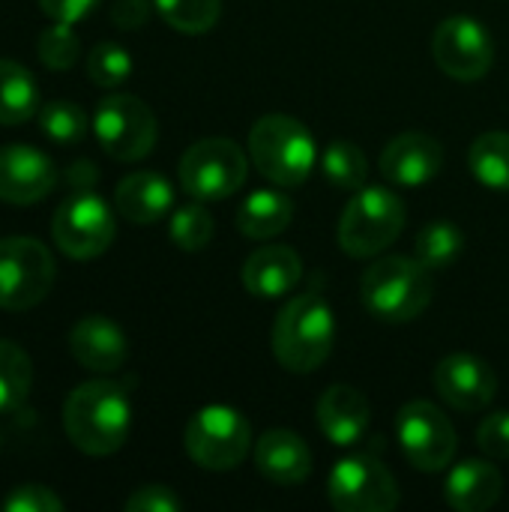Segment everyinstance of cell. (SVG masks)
Masks as SVG:
<instances>
[{"label": "cell", "mask_w": 509, "mask_h": 512, "mask_svg": "<svg viewBox=\"0 0 509 512\" xmlns=\"http://www.w3.org/2000/svg\"><path fill=\"white\" fill-rule=\"evenodd\" d=\"M63 429L84 456L117 453L132 429V402L117 381L78 384L63 405Z\"/></svg>", "instance_id": "cell-1"}, {"label": "cell", "mask_w": 509, "mask_h": 512, "mask_svg": "<svg viewBox=\"0 0 509 512\" xmlns=\"http://www.w3.org/2000/svg\"><path fill=\"white\" fill-rule=\"evenodd\" d=\"M336 345V318L318 291L291 297L273 324V354L282 369L309 375L324 366Z\"/></svg>", "instance_id": "cell-2"}, {"label": "cell", "mask_w": 509, "mask_h": 512, "mask_svg": "<svg viewBox=\"0 0 509 512\" xmlns=\"http://www.w3.org/2000/svg\"><path fill=\"white\" fill-rule=\"evenodd\" d=\"M432 291V270L408 255L378 258L360 282L366 312L384 324H408L420 318L432 303Z\"/></svg>", "instance_id": "cell-3"}, {"label": "cell", "mask_w": 509, "mask_h": 512, "mask_svg": "<svg viewBox=\"0 0 509 512\" xmlns=\"http://www.w3.org/2000/svg\"><path fill=\"white\" fill-rule=\"evenodd\" d=\"M249 153L261 177L282 189L303 186L318 159L312 132L288 114L261 117L249 129Z\"/></svg>", "instance_id": "cell-4"}, {"label": "cell", "mask_w": 509, "mask_h": 512, "mask_svg": "<svg viewBox=\"0 0 509 512\" xmlns=\"http://www.w3.org/2000/svg\"><path fill=\"white\" fill-rule=\"evenodd\" d=\"M405 204L384 186H363L339 216V246L351 258H378L405 231Z\"/></svg>", "instance_id": "cell-5"}, {"label": "cell", "mask_w": 509, "mask_h": 512, "mask_svg": "<svg viewBox=\"0 0 509 512\" xmlns=\"http://www.w3.org/2000/svg\"><path fill=\"white\" fill-rule=\"evenodd\" d=\"M189 459L204 471H234L252 447L249 420L228 405H207L189 423L183 435Z\"/></svg>", "instance_id": "cell-6"}, {"label": "cell", "mask_w": 509, "mask_h": 512, "mask_svg": "<svg viewBox=\"0 0 509 512\" xmlns=\"http://www.w3.org/2000/svg\"><path fill=\"white\" fill-rule=\"evenodd\" d=\"M93 135L111 159L138 162L156 147L159 126L147 102L132 93H111L93 111Z\"/></svg>", "instance_id": "cell-7"}, {"label": "cell", "mask_w": 509, "mask_h": 512, "mask_svg": "<svg viewBox=\"0 0 509 512\" xmlns=\"http://www.w3.org/2000/svg\"><path fill=\"white\" fill-rule=\"evenodd\" d=\"M57 267L51 252L33 237H3L0 240V309L27 312L39 306L51 285Z\"/></svg>", "instance_id": "cell-8"}, {"label": "cell", "mask_w": 509, "mask_h": 512, "mask_svg": "<svg viewBox=\"0 0 509 512\" xmlns=\"http://www.w3.org/2000/svg\"><path fill=\"white\" fill-rule=\"evenodd\" d=\"M177 174L189 198L225 201L246 180V153L228 138H204L183 153Z\"/></svg>", "instance_id": "cell-9"}, {"label": "cell", "mask_w": 509, "mask_h": 512, "mask_svg": "<svg viewBox=\"0 0 509 512\" xmlns=\"http://www.w3.org/2000/svg\"><path fill=\"white\" fill-rule=\"evenodd\" d=\"M114 234H117V225H114L108 204L87 189L69 195L54 210V219H51V237L57 249L72 261H93L105 255L108 246L114 243Z\"/></svg>", "instance_id": "cell-10"}, {"label": "cell", "mask_w": 509, "mask_h": 512, "mask_svg": "<svg viewBox=\"0 0 509 512\" xmlns=\"http://www.w3.org/2000/svg\"><path fill=\"white\" fill-rule=\"evenodd\" d=\"M396 438L405 459L423 474L444 471L456 456V429L450 417L426 399L408 402L399 411Z\"/></svg>", "instance_id": "cell-11"}, {"label": "cell", "mask_w": 509, "mask_h": 512, "mask_svg": "<svg viewBox=\"0 0 509 512\" xmlns=\"http://www.w3.org/2000/svg\"><path fill=\"white\" fill-rule=\"evenodd\" d=\"M327 495L339 512H390L399 507L396 477L372 456L342 459L330 471Z\"/></svg>", "instance_id": "cell-12"}, {"label": "cell", "mask_w": 509, "mask_h": 512, "mask_svg": "<svg viewBox=\"0 0 509 512\" xmlns=\"http://www.w3.org/2000/svg\"><path fill=\"white\" fill-rule=\"evenodd\" d=\"M432 57L444 75L456 81H480L495 63V42L480 21L453 15L435 30Z\"/></svg>", "instance_id": "cell-13"}, {"label": "cell", "mask_w": 509, "mask_h": 512, "mask_svg": "<svg viewBox=\"0 0 509 512\" xmlns=\"http://www.w3.org/2000/svg\"><path fill=\"white\" fill-rule=\"evenodd\" d=\"M435 390L438 396L465 414L483 411L486 405H492L495 393H498V375L495 369L474 357V354H450L435 366Z\"/></svg>", "instance_id": "cell-14"}, {"label": "cell", "mask_w": 509, "mask_h": 512, "mask_svg": "<svg viewBox=\"0 0 509 512\" xmlns=\"http://www.w3.org/2000/svg\"><path fill=\"white\" fill-rule=\"evenodd\" d=\"M57 186L54 162L27 144L0 147V201L30 207L48 198Z\"/></svg>", "instance_id": "cell-15"}, {"label": "cell", "mask_w": 509, "mask_h": 512, "mask_svg": "<svg viewBox=\"0 0 509 512\" xmlns=\"http://www.w3.org/2000/svg\"><path fill=\"white\" fill-rule=\"evenodd\" d=\"M444 165V147L426 132H402L381 153V174L396 186H426Z\"/></svg>", "instance_id": "cell-16"}, {"label": "cell", "mask_w": 509, "mask_h": 512, "mask_svg": "<svg viewBox=\"0 0 509 512\" xmlns=\"http://www.w3.org/2000/svg\"><path fill=\"white\" fill-rule=\"evenodd\" d=\"M69 351L87 372L114 375L129 357L126 333L105 315H84L69 330Z\"/></svg>", "instance_id": "cell-17"}, {"label": "cell", "mask_w": 509, "mask_h": 512, "mask_svg": "<svg viewBox=\"0 0 509 512\" xmlns=\"http://www.w3.org/2000/svg\"><path fill=\"white\" fill-rule=\"evenodd\" d=\"M318 426L324 432V438L336 447H354L366 429H369V399L348 387V384H333L321 393L318 399Z\"/></svg>", "instance_id": "cell-18"}, {"label": "cell", "mask_w": 509, "mask_h": 512, "mask_svg": "<svg viewBox=\"0 0 509 512\" xmlns=\"http://www.w3.org/2000/svg\"><path fill=\"white\" fill-rule=\"evenodd\" d=\"M255 468L276 486H300L312 474V450L297 432L273 429L255 444Z\"/></svg>", "instance_id": "cell-19"}, {"label": "cell", "mask_w": 509, "mask_h": 512, "mask_svg": "<svg viewBox=\"0 0 509 512\" xmlns=\"http://www.w3.org/2000/svg\"><path fill=\"white\" fill-rule=\"evenodd\" d=\"M303 276V261L291 246H267L255 249L240 270L243 288L258 300L285 297Z\"/></svg>", "instance_id": "cell-20"}, {"label": "cell", "mask_w": 509, "mask_h": 512, "mask_svg": "<svg viewBox=\"0 0 509 512\" xmlns=\"http://www.w3.org/2000/svg\"><path fill=\"white\" fill-rule=\"evenodd\" d=\"M114 207L132 225H153L174 207V186L156 171L129 174L114 189Z\"/></svg>", "instance_id": "cell-21"}, {"label": "cell", "mask_w": 509, "mask_h": 512, "mask_svg": "<svg viewBox=\"0 0 509 512\" xmlns=\"http://www.w3.org/2000/svg\"><path fill=\"white\" fill-rule=\"evenodd\" d=\"M504 477L492 462L468 459L456 465L447 477L444 495L456 512H486L501 501Z\"/></svg>", "instance_id": "cell-22"}, {"label": "cell", "mask_w": 509, "mask_h": 512, "mask_svg": "<svg viewBox=\"0 0 509 512\" xmlns=\"http://www.w3.org/2000/svg\"><path fill=\"white\" fill-rule=\"evenodd\" d=\"M291 219H294V204L282 192H273V189L252 192L237 210V228L249 240L279 237L291 225Z\"/></svg>", "instance_id": "cell-23"}, {"label": "cell", "mask_w": 509, "mask_h": 512, "mask_svg": "<svg viewBox=\"0 0 509 512\" xmlns=\"http://www.w3.org/2000/svg\"><path fill=\"white\" fill-rule=\"evenodd\" d=\"M39 114V84L33 72L0 57V126H21Z\"/></svg>", "instance_id": "cell-24"}, {"label": "cell", "mask_w": 509, "mask_h": 512, "mask_svg": "<svg viewBox=\"0 0 509 512\" xmlns=\"http://www.w3.org/2000/svg\"><path fill=\"white\" fill-rule=\"evenodd\" d=\"M471 174L489 189H509V132H483L468 150Z\"/></svg>", "instance_id": "cell-25"}, {"label": "cell", "mask_w": 509, "mask_h": 512, "mask_svg": "<svg viewBox=\"0 0 509 512\" xmlns=\"http://www.w3.org/2000/svg\"><path fill=\"white\" fill-rule=\"evenodd\" d=\"M33 387V363L27 351L9 339H0V414L18 411Z\"/></svg>", "instance_id": "cell-26"}, {"label": "cell", "mask_w": 509, "mask_h": 512, "mask_svg": "<svg viewBox=\"0 0 509 512\" xmlns=\"http://www.w3.org/2000/svg\"><path fill=\"white\" fill-rule=\"evenodd\" d=\"M462 249H465V234L459 225H453L447 219L423 225L417 240H414V258L423 267H429L432 273L450 267L462 255Z\"/></svg>", "instance_id": "cell-27"}, {"label": "cell", "mask_w": 509, "mask_h": 512, "mask_svg": "<svg viewBox=\"0 0 509 512\" xmlns=\"http://www.w3.org/2000/svg\"><path fill=\"white\" fill-rule=\"evenodd\" d=\"M321 171L327 177L330 186L336 189H348V192H357L366 186V177H369V162L363 156V150L351 141H333L324 156H321Z\"/></svg>", "instance_id": "cell-28"}, {"label": "cell", "mask_w": 509, "mask_h": 512, "mask_svg": "<svg viewBox=\"0 0 509 512\" xmlns=\"http://www.w3.org/2000/svg\"><path fill=\"white\" fill-rule=\"evenodd\" d=\"M165 24H171L177 33L201 36L213 30V24L222 15V0H153Z\"/></svg>", "instance_id": "cell-29"}, {"label": "cell", "mask_w": 509, "mask_h": 512, "mask_svg": "<svg viewBox=\"0 0 509 512\" xmlns=\"http://www.w3.org/2000/svg\"><path fill=\"white\" fill-rule=\"evenodd\" d=\"M36 117H39V129L54 144H78L90 129L84 108L78 102H69V99H57V102L42 105Z\"/></svg>", "instance_id": "cell-30"}, {"label": "cell", "mask_w": 509, "mask_h": 512, "mask_svg": "<svg viewBox=\"0 0 509 512\" xmlns=\"http://www.w3.org/2000/svg\"><path fill=\"white\" fill-rule=\"evenodd\" d=\"M168 234H171L174 246L183 249V252H201V249H207V243L213 240V216L204 207V201H195L192 198V204L177 207L174 216H171Z\"/></svg>", "instance_id": "cell-31"}, {"label": "cell", "mask_w": 509, "mask_h": 512, "mask_svg": "<svg viewBox=\"0 0 509 512\" xmlns=\"http://www.w3.org/2000/svg\"><path fill=\"white\" fill-rule=\"evenodd\" d=\"M36 54H39L42 66H48L54 72L72 69L81 57V42H78L72 24L51 21V27H45L36 39Z\"/></svg>", "instance_id": "cell-32"}, {"label": "cell", "mask_w": 509, "mask_h": 512, "mask_svg": "<svg viewBox=\"0 0 509 512\" xmlns=\"http://www.w3.org/2000/svg\"><path fill=\"white\" fill-rule=\"evenodd\" d=\"M87 75L99 87H120L132 75V57L117 42H99L87 54Z\"/></svg>", "instance_id": "cell-33"}, {"label": "cell", "mask_w": 509, "mask_h": 512, "mask_svg": "<svg viewBox=\"0 0 509 512\" xmlns=\"http://www.w3.org/2000/svg\"><path fill=\"white\" fill-rule=\"evenodd\" d=\"M3 510L6 512H63V501L45 489V486H18L6 495L3 501Z\"/></svg>", "instance_id": "cell-34"}, {"label": "cell", "mask_w": 509, "mask_h": 512, "mask_svg": "<svg viewBox=\"0 0 509 512\" xmlns=\"http://www.w3.org/2000/svg\"><path fill=\"white\" fill-rule=\"evenodd\" d=\"M477 447L489 459H509V411L489 414L477 429Z\"/></svg>", "instance_id": "cell-35"}, {"label": "cell", "mask_w": 509, "mask_h": 512, "mask_svg": "<svg viewBox=\"0 0 509 512\" xmlns=\"http://www.w3.org/2000/svg\"><path fill=\"white\" fill-rule=\"evenodd\" d=\"M126 512H180L183 501L168 486H141L123 504Z\"/></svg>", "instance_id": "cell-36"}, {"label": "cell", "mask_w": 509, "mask_h": 512, "mask_svg": "<svg viewBox=\"0 0 509 512\" xmlns=\"http://www.w3.org/2000/svg\"><path fill=\"white\" fill-rule=\"evenodd\" d=\"M99 0H39V9L51 18V21H63V24H75L84 21Z\"/></svg>", "instance_id": "cell-37"}, {"label": "cell", "mask_w": 509, "mask_h": 512, "mask_svg": "<svg viewBox=\"0 0 509 512\" xmlns=\"http://www.w3.org/2000/svg\"><path fill=\"white\" fill-rule=\"evenodd\" d=\"M150 18V3L147 0H114L111 3V21L120 30H135Z\"/></svg>", "instance_id": "cell-38"}]
</instances>
